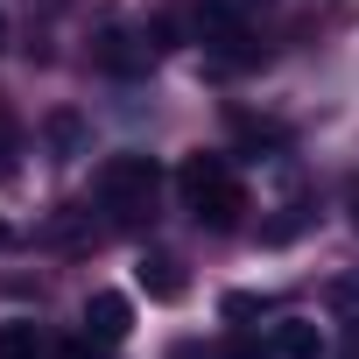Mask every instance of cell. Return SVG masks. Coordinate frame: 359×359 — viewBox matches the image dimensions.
I'll return each instance as SVG.
<instances>
[{"label": "cell", "mask_w": 359, "mask_h": 359, "mask_svg": "<svg viewBox=\"0 0 359 359\" xmlns=\"http://www.w3.org/2000/svg\"><path fill=\"white\" fill-rule=\"evenodd\" d=\"M162 184H169V176H162L155 155L120 148V155H106L92 169V205L106 212V226H148L162 212Z\"/></svg>", "instance_id": "obj_1"}, {"label": "cell", "mask_w": 359, "mask_h": 359, "mask_svg": "<svg viewBox=\"0 0 359 359\" xmlns=\"http://www.w3.org/2000/svg\"><path fill=\"white\" fill-rule=\"evenodd\" d=\"M176 205H184L198 226H212V233H233L240 226V212H247V191H240V169H233V155H184L176 162Z\"/></svg>", "instance_id": "obj_2"}, {"label": "cell", "mask_w": 359, "mask_h": 359, "mask_svg": "<svg viewBox=\"0 0 359 359\" xmlns=\"http://www.w3.org/2000/svg\"><path fill=\"white\" fill-rule=\"evenodd\" d=\"M198 43H205L219 64H254L247 8H240V0H205V8H198Z\"/></svg>", "instance_id": "obj_3"}, {"label": "cell", "mask_w": 359, "mask_h": 359, "mask_svg": "<svg viewBox=\"0 0 359 359\" xmlns=\"http://www.w3.org/2000/svg\"><path fill=\"white\" fill-rule=\"evenodd\" d=\"M155 57H162V29H106L92 43V64L106 78H141V71H155Z\"/></svg>", "instance_id": "obj_4"}, {"label": "cell", "mask_w": 359, "mask_h": 359, "mask_svg": "<svg viewBox=\"0 0 359 359\" xmlns=\"http://www.w3.org/2000/svg\"><path fill=\"white\" fill-rule=\"evenodd\" d=\"M127 331H134V303H127L120 289H92V296H85V338L120 345Z\"/></svg>", "instance_id": "obj_5"}, {"label": "cell", "mask_w": 359, "mask_h": 359, "mask_svg": "<svg viewBox=\"0 0 359 359\" xmlns=\"http://www.w3.org/2000/svg\"><path fill=\"white\" fill-rule=\"evenodd\" d=\"M134 282L148 289V303H184V261H176V254H162V247H148L141 261H134Z\"/></svg>", "instance_id": "obj_6"}, {"label": "cell", "mask_w": 359, "mask_h": 359, "mask_svg": "<svg viewBox=\"0 0 359 359\" xmlns=\"http://www.w3.org/2000/svg\"><path fill=\"white\" fill-rule=\"evenodd\" d=\"M275 352H282V359H324L331 338H324L310 317H282V324H275Z\"/></svg>", "instance_id": "obj_7"}, {"label": "cell", "mask_w": 359, "mask_h": 359, "mask_svg": "<svg viewBox=\"0 0 359 359\" xmlns=\"http://www.w3.org/2000/svg\"><path fill=\"white\" fill-rule=\"evenodd\" d=\"M43 324L36 317H8V324H0V359H43Z\"/></svg>", "instance_id": "obj_8"}, {"label": "cell", "mask_w": 359, "mask_h": 359, "mask_svg": "<svg viewBox=\"0 0 359 359\" xmlns=\"http://www.w3.org/2000/svg\"><path fill=\"white\" fill-rule=\"evenodd\" d=\"M22 155H29V141H22V120L0 106V184H15L22 176Z\"/></svg>", "instance_id": "obj_9"}, {"label": "cell", "mask_w": 359, "mask_h": 359, "mask_svg": "<svg viewBox=\"0 0 359 359\" xmlns=\"http://www.w3.org/2000/svg\"><path fill=\"white\" fill-rule=\"evenodd\" d=\"M43 134H50V155H57V162L85 155V120H78V113H50V127H43Z\"/></svg>", "instance_id": "obj_10"}, {"label": "cell", "mask_w": 359, "mask_h": 359, "mask_svg": "<svg viewBox=\"0 0 359 359\" xmlns=\"http://www.w3.org/2000/svg\"><path fill=\"white\" fill-rule=\"evenodd\" d=\"M310 219H317L310 205H282V219H268V226H261V240H268V247H289V240H296Z\"/></svg>", "instance_id": "obj_11"}, {"label": "cell", "mask_w": 359, "mask_h": 359, "mask_svg": "<svg viewBox=\"0 0 359 359\" xmlns=\"http://www.w3.org/2000/svg\"><path fill=\"white\" fill-rule=\"evenodd\" d=\"M268 310H275V303H268L261 289H233V296L219 303V317H226V324H254V317H268Z\"/></svg>", "instance_id": "obj_12"}, {"label": "cell", "mask_w": 359, "mask_h": 359, "mask_svg": "<svg viewBox=\"0 0 359 359\" xmlns=\"http://www.w3.org/2000/svg\"><path fill=\"white\" fill-rule=\"evenodd\" d=\"M324 303H331L345 324H359V275H338V282L324 289Z\"/></svg>", "instance_id": "obj_13"}, {"label": "cell", "mask_w": 359, "mask_h": 359, "mask_svg": "<svg viewBox=\"0 0 359 359\" xmlns=\"http://www.w3.org/2000/svg\"><path fill=\"white\" fill-rule=\"evenodd\" d=\"M169 359H226V345H198V338H184V345H169Z\"/></svg>", "instance_id": "obj_14"}, {"label": "cell", "mask_w": 359, "mask_h": 359, "mask_svg": "<svg viewBox=\"0 0 359 359\" xmlns=\"http://www.w3.org/2000/svg\"><path fill=\"white\" fill-rule=\"evenodd\" d=\"M226 359H282V352H275V345H254V338H233Z\"/></svg>", "instance_id": "obj_15"}, {"label": "cell", "mask_w": 359, "mask_h": 359, "mask_svg": "<svg viewBox=\"0 0 359 359\" xmlns=\"http://www.w3.org/2000/svg\"><path fill=\"white\" fill-rule=\"evenodd\" d=\"M57 359H113V345H99V338H78V345H64Z\"/></svg>", "instance_id": "obj_16"}, {"label": "cell", "mask_w": 359, "mask_h": 359, "mask_svg": "<svg viewBox=\"0 0 359 359\" xmlns=\"http://www.w3.org/2000/svg\"><path fill=\"white\" fill-rule=\"evenodd\" d=\"M345 212H352V233H359V176H345Z\"/></svg>", "instance_id": "obj_17"}, {"label": "cell", "mask_w": 359, "mask_h": 359, "mask_svg": "<svg viewBox=\"0 0 359 359\" xmlns=\"http://www.w3.org/2000/svg\"><path fill=\"white\" fill-rule=\"evenodd\" d=\"M0 50H8V15H0Z\"/></svg>", "instance_id": "obj_18"}, {"label": "cell", "mask_w": 359, "mask_h": 359, "mask_svg": "<svg viewBox=\"0 0 359 359\" xmlns=\"http://www.w3.org/2000/svg\"><path fill=\"white\" fill-rule=\"evenodd\" d=\"M0 247H15V233H8V226H0Z\"/></svg>", "instance_id": "obj_19"}]
</instances>
